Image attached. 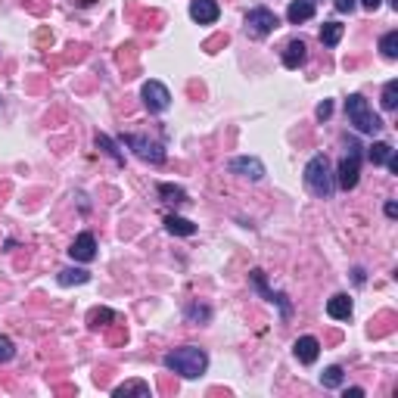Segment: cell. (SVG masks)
Wrapping results in <instances>:
<instances>
[{
    "mask_svg": "<svg viewBox=\"0 0 398 398\" xmlns=\"http://www.w3.org/2000/svg\"><path fill=\"white\" fill-rule=\"evenodd\" d=\"M162 364H165V371L177 373V377L196 380V377H203L206 367H209V355L203 349H196V345H184V349L169 351L162 358Z\"/></svg>",
    "mask_w": 398,
    "mask_h": 398,
    "instance_id": "1",
    "label": "cell"
},
{
    "mask_svg": "<svg viewBox=\"0 0 398 398\" xmlns=\"http://www.w3.org/2000/svg\"><path fill=\"white\" fill-rule=\"evenodd\" d=\"M305 187H308L317 199H330V196H333L336 177H333V171H330L327 156H314V159L305 165Z\"/></svg>",
    "mask_w": 398,
    "mask_h": 398,
    "instance_id": "2",
    "label": "cell"
},
{
    "mask_svg": "<svg viewBox=\"0 0 398 398\" xmlns=\"http://www.w3.org/2000/svg\"><path fill=\"white\" fill-rule=\"evenodd\" d=\"M345 115H349V125H355V131H361V134H377V131H383V119L367 106V100L361 94H351L345 100Z\"/></svg>",
    "mask_w": 398,
    "mask_h": 398,
    "instance_id": "3",
    "label": "cell"
},
{
    "mask_svg": "<svg viewBox=\"0 0 398 398\" xmlns=\"http://www.w3.org/2000/svg\"><path fill=\"white\" fill-rule=\"evenodd\" d=\"M345 149H349V153H345L343 162H339L336 184L343 190H355L358 187V175H361V147H358V140L345 137Z\"/></svg>",
    "mask_w": 398,
    "mask_h": 398,
    "instance_id": "4",
    "label": "cell"
},
{
    "mask_svg": "<svg viewBox=\"0 0 398 398\" xmlns=\"http://www.w3.org/2000/svg\"><path fill=\"white\" fill-rule=\"evenodd\" d=\"M122 143H125V147H131L137 153V159H143V162H149V165H162L165 162L162 143L149 140V137H143V134H125Z\"/></svg>",
    "mask_w": 398,
    "mask_h": 398,
    "instance_id": "5",
    "label": "cell"
},
{
    "mask_svg": "<svg viewBox=\"0 0 398 398\" xmlns=\"http://www.w3.org/2000/svg\"><path fill=\"white\" fill-rule=\"evenodd\" d=\"M277 25H280V19L268 7H256L246 13V34H252V38H268Z\"/></svg>",
    "mask_w": 398,
    "mask_h": 398,
    "instance_id": "6",
    "label": "cell"
},
{
    "mask_svg": "<svg viewBox=\"0 0 398 398\" xmlns=\"http://www.w3.org/2000/svg\"><path fill=\"white\" fill-rule=\"evenodd\" d=\"M140 97H143V106H147L149 112H165V109L171 106V94L162 82H147L140 90Z\"/></svg>",
    "mask_w": 398,
    "mask_h": 398,
    "instance_id": "7",
    "label": "cell"
},
{
    "mask_svg": "<svg viewBox=\"0 0 398 398\" xmlns=\"http://www.w3.org/2000/svg\"><path fill=\"white\" fill-rule=\"evenodd\" d=\"M227 169L240 177H249V181H262L264 177V165H262V159H256V156H236V159L227 162Z\"/></svg>",
    "mask_w": 398,
    "mask_h": 398,
    "instance_id": "8",
    "label": "cell"
},
{
    "mask_svg": "<svg viewBox=\"0 0 398 398\" xmlns=\"http://www.w3.org/2000/svg\"><path fill=\"white\" fill-rule=\"evenodd\" d=\"M190 16L199 25H212L221 16V7H218V0H190Z\"/></svg>",
    "mask_w": 398,
    "mask_h": 398,
    "instance_id": "9",
    "label": "cell"
},
{
    "mask_svg": "<svg viewBox=\"0 0 398 398\" xmlns=\"http://www.w3.org/2000/svg\"><path fill=\"white\" fill-rule=\"evenodd\" d=\"M69 256H72L75 262H94V258H97L94 234H78V236H75V243L69 246Z\"/></svg>",
    "mask_w": 398,
    "mask_h": 398,
    "instance_id": "10",
    "label": "cell"
},
{
    "mask_svg": "<svg viewBox=\"0 0 398 398\" xmlns=\"http://www.w3.org/2000/svg\"><path fill=\"white\" fill-rule=\"evenodd\" d=\"M252 284H256V290L258 293H262V296L264 299H268V302H277V305H280V314H284V317H290V302H286V296H284V293H274V290H268V284H264V271H252Z\"/></svg>",
    "mask_w": 398,
    "mask_h": 398,
    "instance_id": "11",
    "label": "cell"
},
{
    "mask_svg": "<svg viewBox=\"0 0 398 398\" xmlns=\"http://www.w3.org/2000/svg\"><path fill=\"white\" fill-rule=\"evenodd\" d=\"M293 351H296V358L302 364H314L317 355H321V343H317L314 336H299L296 345H293Z\"/></svg>",
    "mask_w": 398,
    "mask_h": 398,
    "instance_id": "12",
    "label": "cell"
},
{
    "mask_svg": "<svg viewBox=\"0 0 398 398\" xmlns=\"http://www.w3.org/2000/svg\"><path fill=\"white\" fill-rule=\"evenodd\" d=\"M311 16H314V0H293L290 10H286L290 25H302V22H308Z\"/></svg>",
    "mask_w": 398,
    "mask_h": 398,
    "instance_id": "13",
    "label": "cell"
},
{
    "mask_svg": "<svg viewBox=\"0 0 398 398\" xmlns=\"http://www.w3.org/2000/svg\"><path fill=\"white\" fill-rule=\"evenodd\" d=\"M327 314H330L333 321H349L351 317V299L345 296V293H336V296L327 302Z\"/></svg>",
    "mask_w": 398,
    "mask_h": 398,
    "instance_id": "14",
    "label": "cell"
},
{
    "mask_svg": "<svg viewBox=\"0 0 398 398\" xmlns=\"http://www.w3.org/2000/svg\"><path fill=\"white\" fill-rule=\"evenodd\" d=\"M308 60V47H305V41H290L284 50V66L286 69H299L302 62Z\"/></svg>",
    "mask_w": 398,
    "mask_h": 398,
    "instance_id": "15",
    "label": "cell"
},
{
    "mask_svg": "<svg viewBox=\"0 0 398 398\" xmlns=\"http://www.w3.org/2000/svg\"><path fill=\"white\" fill-rule=\"evenodd\" d=\"M165 230H169V234H175V236H193L196 234V224L187 221V218H181V215H165Z\"/></svg>",
    "mask_w": 398,
    "mask_h": 398,
    "instance_id": "16",
    "label": "cell"
},
{
    "mask_svg": "<svg viewBox=\"0 0 398 398\" xmlns=\"http://www.w3.org/2000/svg\"><path fill=\"white\" fill-rule=\"evenodd\" d=\"M56 280H60V286H82V284H88V280H90V274H88V271H82V268H66V271L56 274Z\"/></svg>",
    "mask_w": 398,
    "mask_h": 398,
    "instance_id": "17",
    "label": "cell"
},
{
    "mask_svg": "<svg viewBox=\"0 0 398 398\" xmlns=\"http://www.w3.org/2000/svg\"><path fill=\"white\" fill-rule=\"evenodd\" d=\"M115 398H128V395H140V398H149V383L143 380H131V383H122L119 389L112 392Z\"/></svg>",
    "mask_w": 398,
    "mask_h": 398,
    "instance_id": "18",
    "label": "cell"
},
{
    "mask_svg": "<svg viewBox=\"0 0 398 398\" xmlns=\"http://www.w3.org/2000/svg\"><path fill=\"white\" fill-rule=\"evenodd\" d=\"M343 32L345 28L339 25V22H324V28H321V44H324V47H336V44L343 41Z\"/></svg>",
    "mask_w": 398,
    "mask_h": 398,
    "instance_id": "19",
    "label": "cell"
},
{
    "mask_svg": "<svg viewBox=\"0 0 398 398\" xmlns=\"http://www.w3.org/2000/svg\"><path fill=\"white\" fill-rule=\"evenodd\" d=\"M159 196H162L165 203H175V206L187 203V190L177 187V184H159Z\"/></svg>",
    "mask_w": 398,
    "mask_h": 398,
    "instance_id": "20",
    "label": "cell"
},
{
    "mask_svg": "<svg viewBox=\"0 0 398 398\" xmlns=\"http://www.w3.org/2000/svg\"><path fill=\"white\" fill-rule=\"evenodd\" d=\"M392 153H395V149H392L389 143H386V140H377V143L371 147V153H367V159H371L373 165H386V162H389V156H392Z\"/></svg>",
    "mask_w": 398,
    "mask_h": 398,
    "instance_id": "21",
    "label": "cell"
},
{
    "mask_svg": "<svg viewBox=\"0 0 398 398\" xmlns=\"http://www.w3.org/2000/svg\"><path fill=\"white\" fill-rule=\"evenodd\" d=\"M343 380H345V373H343V367H339V364L327 367V371L321 373V383H324V389H339V386H343Z\"/></svg>",
    "mask_w": 398,
    "mask_h": 398,
    "instance_id": "22",
    "label": "cell"
},
{
    "mask_svg": "<svg viewBox=\"0 0 398 398\" xmlns=\"http://www.w3.org/2000/svg\"><path fill=\"white\" fill-rule=\"evenodd\" d=\"M380 50H383L386 60H398V32H386L380 38Z\"/></svg>",
    "mask_w": 398,
    "mask_h": 398,
    "instance_id": "23",
    "label": "cell"
},
{
    "mask_svg": "<svg viewBox=\"0 0 398 398\" xmlns=\"http://www.w3.org/2000/svg\"><path fill=\"white\" fill-rule=\"evenodd\" d=\"M209 317H212V308H209V305L193 302V305L187 308V321H193V324H206Z\"/></svg>",
    "mask_w": 398,
    "mask_h": 398,
    "instance_id": "24",
    "label": "cell"
},
{
    "mask_svg": "<svg viewBox=\"0 0 398 398\" xmlns=\"http://www.w3.org/2000/svg\"><path fill=\"white\" fill-rule=\"evenodd\" d=\"M97 147H100L106 156H112V159H115V162H119V165H125V156L119 153V147H115V143L109 140L106 134H97Z\"/></svg>",
    "mask_w": 398,
    "mask_h": 398,
    "instance_id": "25",
    "label": "cell"
},
{
    "mask_svg": "<svg viewBox=\"0 0 398 398\" xmlns=\"http://www.w3.org/2000/svg\"><path fill=\"white\" fill-rule=\"evenodd\" d=\"M395 106H398V82H389L383 88V109H386V112H392Z\"/></svg>",
    "mask_w": 398,
    "mask_h": 398,
    "instance_id": "26",
    "label": "cell"
},
{
    "mask_svg": "<svg viewBox=\"0 0 398 398\" xmlns=\"http://www.w3.org/2000/svg\"><path fill=\"white\" fill-rule=\"evenodd\" d=\"M109 321H115V314L109 308H97V311H90V317H88V324L94 327V330L97 327H106Z\"/></svg>",
    "mask_w": 398,
    "mask_h": 398,
    "instance_id": "27",
    "label": "cell"
},
{
    "mask_svg": "<svg viewBox=\"0 0 398 398\" xmlns=\"http://www.w3.org/2000/svg\"><path fill=\"white\" fill-rule=\"evenodd\" d=\"M13 355H16L13 339H10V336H0V364H7V361H10Z\"/></svg>",
    "mask_w": 398,
    "mask_h": 398,
    "instance_id": "28",
    "label": "cell"
},
{
    "mask_svg": "<svg viewBox=\"0 0 398 398\" xmlns=\"http://www.w3.org/2000/svg\"><path fill=\"white\" fill-rule=\"evenodd\" d=\"M317 119H321V122H324V119H330V115H333V103L330 100H324V103H321V106H317Z\"/></svg>",
    "mask_w": 398,
    "mask_h": 398,
    "instance_id": "29",
    "label": "cell"
},
{
    "mask_svg": "<svg viewBox=\"0 0 398 398\" xmlns=\"http://www.w3.org/2000/svg\"><path fill=\"white\" fill-rule=\"evenodd\" d=\"M333 7H336L339 13H351V10H355V0H333Z\"/></svg>",
    "mask_w": 398,
    "mask_h": 398,
    "instance_id": "30",
    "label": "cell"
},
{
    "mask_svg": "<svg viewBox=\"0 0 398 398\" xmlns=\"http://www.w3.org/2000/svg\"><path fill=\"white\" fill-rule=\"evenodd\" d=\"M345 398H364V389H358V386L355 389H345Z\"/></svg>",
    "mask_w": 398,
    "mask_h": 398,
    "instance_id": "31",
    "label": "cell"
},
{
    "mask_svg": "<svg viewBox=\"0 0 398 398\" xmlns=\"http://www.w3.org/2000/svg\"><path fill=\"white\" fill-rule=\"evenodd\" d=\"M386 165H389V171H392V175H398V159H395V153L389 156V162H386Z\"/></svg>",
    "mask_w": 398,
    "mask_h": 398,
    "instance_id": "32",
    "label": "cell"
},
{
    "mask_svg": "<svg viewBox=\"0 0 398 398\" xmlns=\"http://www.w3.org/2000/svg\"><path fill=\"white\" fill-rule=\"evenodd\" d=\"M386 215L395 218V215H398V206H395V203H386Z\"/></svg>",
    "mask_w": 398,
    "mask_h": 398,
    "instance_id": "33",
    "label": "cell"
},
{
    "mask_svg": "<svg viewBox=\"0 0 398 398\" xmlns=\"http://www.w3.org/2000/svg\"><path fill=\"white\" fill-rule=\"evenodd\" d=\"M361 3H364V10H371V13L380 7V0H361Z\"/></svg>",
    "mask_w": 398,
    "mask_h": 398,
    "instance_id": "34",
    "label": "cell"
},
{
    "mask_svg": "<svg viewBox=\"0 0 398 398\" xmlns=\"http://www.w3.org/2000/svg\"><path fill=\"white\" fill-rule=\"evenodd\" d=\"M0 109H3V100H0Z\"/></svg>",
    "mask_w": 398,
    "mask_h": 398,
    "instance_id": "35",
    "label": "cell"
}]
</instances>
